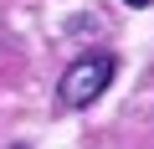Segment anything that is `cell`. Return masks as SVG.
<instances>
[{
	"mask_svg": "<svg viewBox=\"0 0 154 149\" xmlns=\"http://www.w3.org/2000/svg\"><path fill=\"white\" fill-rule=\"evenodd\" d=\"M113 72H118V57L113 51H88V57H77L67 72H62V82H57V103L62 108H88L108 93L113 82Z\"/></svg>",
	"mask_w": 154,
	"mask_h": 149,
	"instance_id": "6da1fadb",
	"label": "cell"
},
{
	"mask_svg": "<svg viewBox=\"0 0 154 149\" xmlns=\"http://www.w3.org/2000/svg\"><path fill=\"white\" fill-rule=\"evenodd\" d=\"M123 5H134V11H144V5H154V0H123Z\"/></svg>",
	"mask_w": 154,
	"mask_h": 149,
	"instance_id": "7a4b0ae2",
	"label": "cell"
},
{
	"mask_svg": "<svg viewBox=\"0 0 154 149\" xmlns=\"http://www.w3.org/2000/svg\"><path fill=\"white\" fill-rule=\"evenodd\" d=\"M11 149H31V144H11Z\"/></svg>",
	"mask_w": 154,
	"mask_h": 149,
	"instance_id": "3957f363",
	"label": "cell"
}]
</instances>
